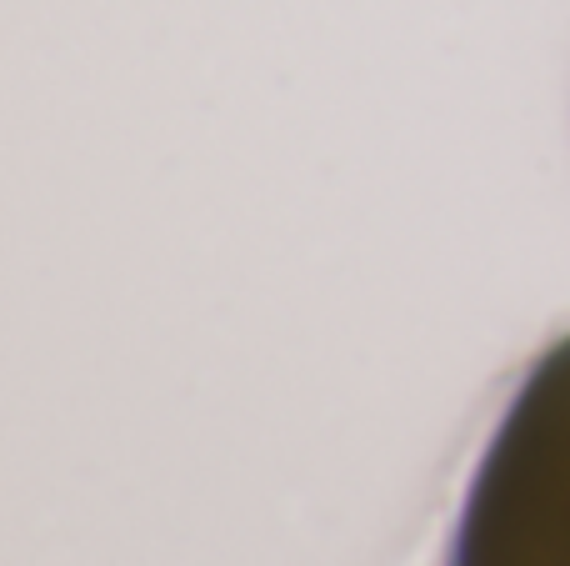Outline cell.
Listing matches in <instances>:
<instances>
[{"label":"cell","mask_w":570,"mask_h":566,"mask_svg":"<svg viewBox=\"0 0 570 566\" xmlns=\"http://www.w3.org/2000/svg\"><path fill=\"white\" fill-rule=\"evenodd\" d=\"M451 566H570V336L535 361L481 457Z\"/></svg>","instance_id":"cell-1"}]
</instances>
